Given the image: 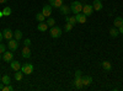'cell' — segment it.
<instances>
[{"label": "cell", "instance_id": "obj_1", "mask_svg": "<svg viewBox=\"0 0 123 91\" xmlns=\"http://www.w3.org/2000/svg\"><path fill=\"white\" fill-rule=\"evenodd\" d=\"M71 12H74V14H79L83 11V4H81V1H73L71 3Z\"/></svg>", "mask_w": 123, "mask_h": 91}, {"label": "cell", "instance_id": "obj_2", "mask_svg": "<svg viewBox=\"0 0 123 91\" xmlns=\"http://www.w3.org/2000/svg\"><path fill=\"white\" fill-rule=\"evenodd\" d=\"M49 33H50V37L52 38H59L62 36V28L58 27V26H53L52 28H50Z\"/></svg>", "mask_w": 123, "mask_h": 91}, {"label": "cell", "instance_id": "obj_3", "mask_svg": "<svg viewBox=\"0 0 123 91\" xmlns=\"http://www.w3.org/2000/svg\"><path fill=\"white\" fill-rule=\"evenodd\" d=\"M92 12H94V7H92V5H90V4L83 5V14L85 16H91Z\"/></svg>", "mask_w": 123, "mask_h": 91}, {"label": "cell", "instance_id": "obj_4", "mask_svg": "<svg viewBox=\"0 0 123 91\" xmlns=\"http://www.w3.org/2000/svg\"><path fill=\"white\" fill-rule=\"evenodd\" d=\"M22 73L26 74V75L32 74V73H33V65H32V64H30V63L24 64V65H22Z\"/></svg>", "mask_w": 123, "mask_h": 91}, {"label": "cell", "instance_id": "obj_5", "mask_svg": "<svg viewBox=\"0 0 123 91\" xmlns=\"http://www.w3.org/2000/svg\"><path fill=\"white\" fill-rule=\"evenodd\" d=\"M7 47L10 48V49H11L12 50V52H14V50H16L17 49V47H18V41H17V39H9V43H7Z\"/></svg>", "mask_w": 123, "mask_h": 91}, {"label": "cell", "instance_id": "obj_6", "mask_svg": "<svg viewBox=\"0 0 123 91\" xmlns=\"http://www.w3.org/2000/svg\"><path fill=\"white\" fill-rule=\"evenodd\" d=\"M12 58H14L12 50H11V52H5V53H3V60H4V62H6V63L12 62Z\"/></svg>", "mask_w": 123, "mask_h": 91}, {"label": "cell", "instance_id": "obj_7", "mask_svg": "<svg viewBox=\"0 0 123 91\" xmlns=\"http://www.w3.org/2000/svg\"><path fill=\"white\" fill-rule=\"evenodd\" d=\"M42 14L46 17H50V15H52V6L50 5H44L43 9H42Z\"/></svg>", "mask_w": 123, "mask_h": 91}, {"label": "cell", "instance_id": "obj_8", "mask_svg": "<svg viewBox=\"0 0 123 91\" xmlns=\"http://www.w3.org/2000/svg\"><path fill=\"white\" fill-rule=\"evenodd\" d=\"M49 4L52 7H55V9H59L62 5L64 4V0H49Z\"/></svg>", "mask_w": 123, "mask_h": 91}, {"label": "cell", "instance_id": "obj_9", "mask_svg": "<svg viewBox=\"0 0 123 91\" xmlns=\"http://www.w3.org/2000/svg\"><path fill=\"white\" fill-rule=\"evenodd\" d=\"M86 17L87 16H85L84 14H75V18H76V22L78 24H85L86 22Z\"/></svg>", "mask_w": 123, "mask_h": 91}, {"label": "cell", "instance_id": "obj_10", "mask_svg": "<svg viewBox=\"0 0 123 91\" xmlns=\"http://www.w3.org/2000/svg\"><path fill=\"white\" fill-rule=\"evenodd\" d=\"M3 36H4V38H6L7 41H9V39H11L14 37V32L10 28H5L4 31H3Z\"/></svg>", "mask_w": 123, "mask_h": 91}, {"label": "cell", "instance_id": "obj_11", "mask_svg": "<svg viewBox=\"0 0 123 91\" xmlns=\"http://www.w3.org/2000/svg\"><path fill=\"white\" fill-rule=\"evenodd\" d=\"M92 7H94L95 11H101V9L104 7V5H102L101 0H94V3H92Z\"/></svg>", "mask_w": 123, "mask_h": 91}, {"label": "cell", "instance_id": "obj_12", "mask_svg": "<svg viewBox=\"0 0 123 91\" xmlns=\"http://www.w3.org/2000/svg\"><path fill=\"white\" fill-rule=\"evenodd\" d=\"M59 9H60V12L63 14V15H65V16H67V15H69V14H70V11H71L70 6H68V5H65V4H63Z\"/></svg>", "mask_w": 123, "mask_h": 91}, {"label": "cell", "instance_id": "obj_13", "mask_svg": "<svg viewBox=\"0 0 123 91\" xmlns=\"http://www.w3.org/2000/svg\"><path fill=\"white\" fill-rule=\"evenodd\" d=\"M10 67H11V69L15 70V72H17V70L21 69V64H20V62H17V60H12V62H10Z\"/></svg>", "mask_w": 123, "mask_h": 91}, {"label": "cell", "instance_id": "obj_14", "mask_svg": "<svg viewBox=\"0 0 123 91\" xmlns=\"http://www.w3.org/2000/svg\"><path fill=\"white\" fill-rule=\"evenodd\" d=\"M21 54H22V57H24V58L28 59V58L31 57V49H30V47H26V46H25V47L22 48Z\"/></svg>", "mask_w": 123, "mask_h": 91}, {"label": "cell", "instance_id": "obj_15", "mask_svg": "<svg viewBox=\"0 0 123 91\" xmlns=\"http://www.w3.org/2000/svg\"><path fill=\"white\" fill-rule=\"evenodd\" d=\"M81 79H83V85H84V86H89V85H91V83H92V78L89 76V75L81 76Z\"/></svg>", "mask_w": 123, "mask_h": 91}, {"label": "cell", "instance_id": "obj_16", "mask_svg": "<svg viewBox=\"0 0 123 91\" xmlns=\"http://www.w3.org/2000/svg\"><path fill=\"white\" fill-rule=\"evenodd\" d=\"M47 28H48V25L44 24V21H43V22H39L38 26H37V30H38L39 32H46Z\"/></svg>", "mask_w": 123, "mask_h": 91}, {"label": "cell", "instance_id": "obj_17", "mask_svg": "<svg viewBox=\"0 0 123 91\" xmlns=\"http://www.w3.org/2000/svg\"><path fill=\"white\" fill-rule=\"evenodd\" d=\"M74 86L76 87V89H81L84 85H83V79L81 78H75V80H74Z\"/></svg>", "mask_w": 123, "mask_h": 91}, {"label": "cell", "instance_id": "obj_18", "mask_svg": "<svg viewBox=\"0 0 123 91\" xmlns=\"http://www.w3.org/2000/svg\"><path fill=\"white\" fill-rule=\"evenodd\" d=\"M113 25H115V27H121L122 25H123V18L121 17V16H118V17H116L115 18V21H113Z\"/></svg>", "mask_w": 123, "mask_h": 91}, {"label": "cell", "instance_id": "obj_19", "mask_svg": "<svg viewBox=\"0 0 123 91\" xmlns=\"http://www.w3.org/2000/svg\"><path fill=\"white\" fill-rule=\"evenodd\" d=\"M65 22H69V24H71V25H75V24H78L76 22V18H75V16H65Z\"/></svg>", "mask_w": 123, "mask_h": 91}, {"label": "cell", "instance_id": "obj_20", "mask_svg": "<svg viewBox=\"0 0 123 91\" xmlns=\"http://www.w3.org/2000/svg\"><path fill=\"white\" fill-rule=\"evenodd\" d=\"M102 68H104L105 70H107V72H110V70L112 69V64L108 62V60H105V62H102Z\"/></svg>", "mask_w": 123, "mask_h": 91}, {"label": "cell", "instance_id": "obj_21", "mask_svg": "<svg viewBox=\"0 0 123 91\" xmlns=\"http://www.w3.org/2000/svg\"><path fill=\"white\" fill-rule=\"evenodd\" d=\"M110 35H111V37H117L118 35H119V32H118V28L117 27H112V28H110Z\"/></svg>", "mask_w": 123, "mask_h": 91}, {"label": "cell", "instance_id": "obj_22", "mask_svg": "<svg viewBox=\"0 0 123 91\" xmlns=\"http://www.w3.org/2000/svg\"><path fill=\"white\" fill-rule=\"evenodd\" d=\"M1 81H3L4 85H10V84H11V78H10L9 75H4L1 78Z\"/></svg>", "mask_w": 123, "mask_h": 91}, {"label": "cell", "instance_id": "obj_23", "mask_svg": "<svg viewBox=\"0 0 123 91\" xmlns=\"http://www.w3.org/2000/svg\"><path fill=\"white\" fill-rule=\"evenodd\" d=\"M11 14H12V10H11V7H9V6L4 7V10H3V15H4V16H10Z\"/></svg>", "mask_w": 123, "mask_h": 91}, {"label": "cell", "instance_id": "obj_24", "mask_svg": "<svg viewBox=\"0 0 123 91\" xmlns=\"http://www.w3.org/2000/svg\"><path fill=\"white\" fill-rule=\"evenodd\" d=\"M14 38L17 39V41H20V39L22 38V32L20 31V30H16V31L14 32Z\"/></svg>", "mask_w": 123, "mask_h": 91}, {"label": "cell", "instance_id": "obj_25", "mask_svg": "<svg viewBox=\"0 0 123 91\" xmlns=\"http://www.w3.org/2000/svg\"><path fill=\"white\" fill-rule=\"evenodd\" d=\"M22 76H24V73H22V72H20V70H17V72L15 73V75H14L15 80H17V81L22 80Z\"/></svg>", "mask_w": 123, "mask_h": 91}, {"label": "cell", "instance_id": "obj_26", "mask_svg": "<svg viewBox=\"0 0 123 91\" xmlns=\"http://www.w3.org/2000/svg\"><path fill=\"white\" fill-rule=\"evenodd\" d=\"M44 18H46V16L42 14V12H38V14H36V20L38 22H43L44 21Z\"/></svg>", "mask_w": 123, "mask_h": 91}, {"label": "cell", "instance_id": "obj_27", "mask_svg": "<svg viewBox=\"0 0 123 91\" xmlns=\"http://www.w3.org/2000/svg\"><path fill=\"white\" fill-rule=\"evenodd\" d=\"M47 25L50 26V27H53V26L55 25V20H54L53 17H48V20H47Z\"/></svg>", "mask_w": 123, "mask_h": 91}, {"label": "cell", "instance_id": "obj_28", "mask_svg": "<svg viewBox=\"0 0 123 91\" xmlns=\"http://www.w3.org/2000/svg\"><path fill=\"white\" fill-rule=\"evenodd\" d=\"M73 25H71V24H69V22H67L65 24V26H64V31L65 32H69V31H71V30H73Z\"/></svg>", "mask_w": 123, "mask_h": 91}, {"label": "cell", "instance_id": "obj_29", "mask_svg": "<svg viewBox=\"0 0 123 91\" xmlns=\"http://www.w3.org/2000/svg\"><path fill=\"white\" fill-rule=\"evenodd\" d=\"M6 52V46L3 44V43H0V54H3Z\"/></svg>", "mask_w": 123, "mask_h": 91}, {"label": "cell", "instance_id": "obj_30", "mask_svg": "<svg viewBox=\"0 0 123 91\" xmlns=\"http://www.w3.org/2000/svg\"><path fill=\"white\" fill-rule=\"evenodd\" d=\"M14 90V87L11 86V84L10 85H6V86H4V89H3V91H12Z\"/></svg>", "mask_w": 123, "mask_h": 91}, {"label": "cell", "instance_id": "obj_31", "mask_svg": "<svg viewBox=\"0 0 123 91\" xmlns=\"http://www.w3.org/2000/svg\"><path fill=\"white\" fill-rule=\"evenodd\" d=\"M24 46H26V47H30L31 46V39L30 38H26L25 41H24Z\"/></svg>", "mask_w": 123, "mask_h": 91}, {"label": "cell", "instance_id": "obj_32", "mask_svg": "<svg viewBox=\"0 0 123 91\" xmlns=\"http://www.w3.org/2000/svg\"><path fill=\"white\" fill-rule=\"evenodd\" d=\"M75 78H81V70H76L75 72Z\"/></svg>", "mask_w": 123, "mask_h": 91}, {"label": "cell", "instance_id": "obj_33", "mask_svg": "<svg viewBox=\"0 0 123 91\" xmlns=\"http://www.w3.org/2000/svg\"><path fill=\"white\" fill-rule=\"evenodd\" d=\"M118 32H119L121 35H123V25H122L121 27H118Z\"/></svg>", "mask_w": 123, "mask_h": 91}, {"label": "cell", "instance_id": "obj_34", "mask_svg": "<svg viewBox=\"0 0 123 91\" xmlns=\"http://www.w3.org/2000/svg\"><path fill=\"white\" fill-rule=\"evenodd\" d=\"M3 38H4V36H3V32H0V43H1V41H3Z\"/></svg>", "mask_w": 123, "mask_h": 91}, {"label": "cell", "instance_id": "obj_35", "mask_svg": "<svg viewBox=\"0 0 123 91\" xmlns=\"http://www.w3.org/2000/svg\"><path fill=\"white\" fill-rule=\"evenodd\" d=\"M4 89V84H3V81H0V90H3Z\"/></svg>", "mask_w": 123, "mask_h": 91}, {"label": "cell", "instance_id": "obj_36", "mask_svg": "<svg viewBox=\"0 0 123 91\" xmlns=\"http://www.w3.org/2000/svg\"><path fill=\"white\" fill-rule=\"evenodd\" d=\"M7 1V0H0V4H5Z\"/></svg>", "mask_w": 123, "mask_h": 91}, {"label": "cell", "instance_id": "obj_37", "mask_svg": "<svg viewBox=\"0 0 123 91\" xmlns=\"http://www.w3.org/2000/svg\"><path fill=\"white\" fill-rule=\"evenodd\" d=\"M4 15H3V11H0V17H3Z\"/></svg>", "mask_w": 123, "mask_h": 91}, {"label": "cell", "instance_id": "obj_38", "mask_svg": "<svg viewBox=\"0 0 123 91\" xmlns=\"http://www.w3.org/2000/svg\"><path fill=\"white\" fill-rule=\"evenodd\" d=\"M1 59H3V55H1V54H0V60H1Z\"/></svg>", "mask_w": 123, "mask_h": 91}, {"label": "cell", "instance_id": "obj_39", "mask_svg": "<svg viewBox=\"0 0 123 91\" xmlns=\"http://www.w3.org/2000/svg\"><path fill=\"white\" fill-rule=\"evenodd\" d=\"M0 81H1V76H0Z\"/></svg>", "mask_w": 123, "mask_h": 91}]
</instances>
